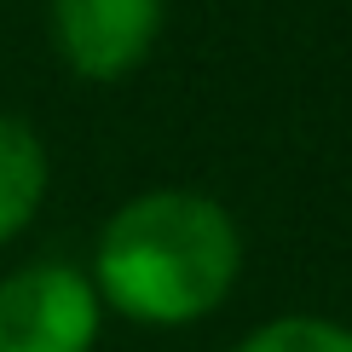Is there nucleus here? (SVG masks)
I'll return each instance as SVG.
<instances>
[{
    "label": "nucleus",
    "mask_w": 352,
    "mask_h": 352,
    "mask_svg": "<svg viewBox=\"0 0 352 352\" xmlns=\"http://www.w3.org/2000/svg\"><path fill=\"white\" fill-rule=\"evenodd\" d=\"M47 185H52V162L41 133L0 110V248L29 231V219L47 202Z\"/></svg>",
    "instance_id": "nucleus-4"
},
{
    "label": "nucleus",
    "mask_w": 352,
    "mask_h": 352,
    "mask_svg": "<svg viewBox=\"0 0 352 352\" xmlns=\"http://www.w3.org/2000/svg\"><path fill=\"white\" fill-rule=\"evenodd\" d=\"M104 300L69 260H29L0 277V352H93Z\"/></svg>",
    "instance_id": "nucleus-2"
},
{
    "label": "nucleus",
    "mask_w": 352,
    "mask_h": 352,
    "mask_svg": "<svg viewBox=\"0 0 352 352\" xmlns=\"http://www.w3.org/2000/svg\"><path fill=\"white\" fill-rule=\"evenodd\" d=\"M93 289L104 312L139 329H190L231 300L243 277V231L202 190H139L93 243Z\"/></svg>",
    "instance_id": "nucleus-1"
},
{
    "label": "nucleus",
    "mask_w": 352,
    "mask_h": 352,
    "mask_svg": "<svg viewBox=\"0 0 352 352\" xmlns=\"http://www.w3.org/2000/svg\"><path fill=\"white\" fill-rule=\"evenodd\" d=\"M52 47L81 81H122L151 58L168 0H52Z\"/></svg>",
    "instance_id": "nucleus-3"
},
{
    "label": "nucleus",
    "mask_w": 352,
    "mask_h": 352,
    "mask_svg": "<svg viewBox=\"0 0 352 352\" xmlns=\"http://www.w3.org/2000/svg\"><path fill=\"white\" fill-rule=\"evenodd\" d=\"M231 352H352V329L318 312H289L260 324L254 335H243Z\"/></svg>",
    "instance_id": "nucleus-5"
}]
</instances>
